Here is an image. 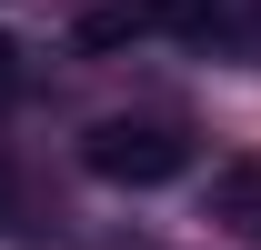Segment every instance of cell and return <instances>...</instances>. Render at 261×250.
<instances>
[{"label": "cell", "mask_w": 261, "mask_h": 250, "mask_svg": "<svg viewBox=\"0 0 261 250\" xmlns=\"http://www.w3.org/2000/svg\"><path fill=\"white\" fill-rule=\"evenodd\" d=\"M81 160H91V180H111V190H161V180L191 170V140L161 130V120H100L91 140H81Z\"/></svg>", "instance_id": "obj_1"}, {"label": "cell", "mask_w": 261, "mask_h": 250, "mask_svg": "<svg viewBox=\"0 0 261 250\" xmlns=\"http://www.w3.org/2000/svg\"><path fill=\"white\" fill-rule=\"evenodd\" d=\"M151 30V0H100V10H81V50H121V40H141Z\"/></svg>", "instance_id": "obj_3"}, {"label": "cell", "mask_w": 261, "mask_h": 250, "mask_svg": "<svg viewBox=\"0 0 261 250\" xmlns=\"http://www.w3.org/2000/svg\"><path fill=\"white\" fill-rule=\"evenodd\" d=\"M0 230H10V170H0Z\"/></svg>", "instance_id": "obj_6"}, {"label": "cell", "mask_w": 261, "mask_h": 250, "mask_svg": "<svg viewBox=\"0 0 261 250\" xmlns=\"http://www.w3.org/2000/svg\"><path fill=\"white\" fill-rule=\"evenodd\" d=\"M20 90V50H10V40H0V100Z\"/></svg>", "instance_id": "obj_5"}, {"label": "cell", "mask_w": 261, "mask_h": 250, "mask_svg": "<svg viewBox=\"0 0 261 250\" xmlns=\"http://www.w3.org/2000/svg\"><path fill=\"white\" fill-rule=\"evenodd\" d=\"M151 30H181V40H211V30H221V0H151Z\"/></svg>", "instance_id": "obj_4"}, {"label": "cell", "mask_w": 261, "mask_h": 250, "mask_svg": "<svg viewBox=\"0 0 261 250\" xmlns=\"http://www.w3.org/2000/svg\"><path fill=\"white\" fill-rule=\"evenodd\" d=\"M211 220H221V240H261V170H221L211 180Z\"/></svg>", "instance_id": "obj_2"}]
</instances>
